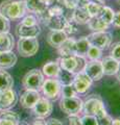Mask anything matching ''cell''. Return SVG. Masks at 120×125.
Wrapping results in <instances>:
<instances>
[{
  "instance_id": "obj_24",
  "label": "cell",
  "mask_w": 120,
  "mask_h": 125,
  "mask_svg": "<svg viewBox=\"0 0 120 125\" xmlns=\"http://www.w3.org/2000/svg\"><path fill=\"white\" fill-rule=\"evenodd\" d=\"M14 85V79L11 75L4 71V69H0V91L11 89Z\"/></svg>"
},
{
  "instance_id": "obj_25",
  "label": "cell",
  "mask_w": 120,
  "mask_h": 125,
  "mask_svg": "<svg viewBox=\"0 0 120 125\" xmlns=\"http://www.w3.org/2000/svg\"><path fill=\"white\" fill-rule=\"evenodd\" d=\"M110 25L104 23L99 17L91 18L90 21L88 22V27L93 31H106L109 28Z\"/></svg>"
},
{
  "instance_id": "obj_48",
  "label": "cell",
  "mask_w": 120,
  "mask_h": 125,
  "mask_svg": "<svg viewBox=\"0 0 120 125\" xmlns=\"http://www.w3.org/2000/svg\"><path fill=\"white\" fill-rule=\"evenodd\" d=\"M17 125H27V124H26V123H24V122H19Z\"/></svg>"
},
{
  "instance_id": "obj_30",
  "label": "cell",
  "mask_w": 120,
  "mask_h": 125,
  "mask_svg": "<svg viewBox=\"0 0 120 125\" xmlns=\"http://www.w3.org/2000/svg\"><path fill=\"white\" fill-rule=\"evenodd\" d=\"M101 55H102L101 49H99L98 47H96V46L90 45V47H89V49L87 51L86 57H88L90 61H98L101 58Z\"/></svg>"
},
{
  "instance_id": "obj_10",
  "label": "cell",
  "mask_w": 120,
  "mask_h": 125,
  "mask_svg": "<svg viewBox=\"0 0 120 125\" xmlns=\"http://www.w3.org/2000/svg\"><path fill=\"white\" fill-rule=\"evenodd\" d=\"M17 102L18 95L13 88L0 91V108L1 109H10L15 106Z\"/></svg>"
},
{
  "instance_id": "obj_44",
  "label": "cell",
  "mask_w": 120,
  "mask_h": 125,
  "mask_svg": "<svg viewBox=\"0 0 120 125\" xmlns=\"http://www.w3.org/2000/svg\"><path fill=\"white\" fill-rule=\"evenodd\" d=\"M56 2H61L62 3V0H47V3H48V5H52V4H55V3Z\"/></svg>"
},
{
  "instance_id": "obj_2",
  "label": "cell",
  "mask_w": 120,
  "mask_h": 125,
  "mask_svg": "<svg viewBox=\"0 0 120 125\" xmlns=\"http://www.w3.org/2000/svg\"><path fill=\"white\" fill-rule=\"evenodd\" d=\"M83 111L85 115H92L96 118L102 117L108 114L102 99L98 95H92L84 101Z\"/></svg>"
},
{
  "instance_id": "obj_45",
  "label": "cell",
  "mask_w": 120,
  "mask_h": 125,
  "mask_svg": "<svg viewBox=\"0 0 120 125\" xmlns=\"http://www.w3.org/2000/svg\"><path fill=\"white\" fill-rule=\"evenodd\" d=\"M112 125H120V117H119V118L114 119L113 122H112Z\"/></svg>"
},
{
  "instance_id": "obj_1",
  "label": "cell",
  "mask_w": 120,
  "mask_h": 125,
  "mask_svg": "<svg viewBox=\"0 0 120 125\" xmlns=\"http://www.w3.org/2000/svg\"><path fill=\"white\" fill-rule=\"evenodd\" d=\"M26 5L24 0H5L0 4V15L9 20H18L26 14Z\"/></svg>"
},
{
  "instance_id": "obj_5",
  "label": "cell",
  "mask_w": 120,
  "mask_h": 125,
  "mask_svg": "<svg viewBox=\"0 0 120 125\" xmlns=\"http://www.w3.org/2000/svg\"><path fill=\"white\" fill-rule=\"evenodd\" d=\"M84 101L77 96L62 97L60 100V108L67 115H76L83 111Z\"/></svg>"
},
{
  "instance_id": "obj_34",
  "label": "cell",
  "mask_w": 120,
  "mask_h": 125,
  "mask_svg": "<svg viewBox=\"0 0 120 125\" xmlns=\"http://www.w3.org/2000/svg\"><path fill=\"white\" fill-rule=\"evenodd\" d=\"M38 18L36 15H26L24 16L23 20L21 21V24L23 25H27V26H32V25H36V24H39L38 22Z\"/></svg>"
},
{
  "instance_id": "obj_9",
  "label": "cell",
  "mask_w": 120,
  "mask_h": 125,
  "mask_svg": "<svg viewBox=\"0 0 120 125\" xmlns=\"http://www.w3.org/2000/svg\"><path fill=\"white\" fill-rule=\"evenodd\" d=\"M92 83L93 81L91 80V78L84 71H82V72L75 73L72 84L77 94H86L88 92V90L91 88Z\"/></svg>"
},
{
  "instance_id": "obj_37",
  "label": "cell",
  "mask_w": 120,
  "mask_h": 125,
  "mask_svg": "<svg viewBox=\"0 0 120 125\" xmlns=\"http://www.w3.org/2000/svg\"><path fill=\"white\" fill-rule=\"evenodd\" d=\"M111 56L120 62V42H116L111 48Z\"/></svg>"
},
{
  "instance_id": "obj_47",
  "label": "cell",
  "mask_w": 120,
  "mask_h": 125,
  "mask_svg": "<svg viewBox=\"0 0 120 125\" xmlns=\"http://www.w3.org/2000/svg\"><path fill=\"white\" fill-rule=\"evenodd\" d=\"M92 1H96V2H99V3H102V2H104L106 0H92Z\"/></svg>"
},
{
  "instance_id": "obj_19",
  "label": "cell",
  "mask_w": 120,
  "mask_h": 125,
  "mask_svg": "<svg viewBox=\"0 0 120 125\" xmlns=\"http://www.w3.org/2000/svg\"><path fill=\"white\" fill-rule=\"evenodd\" d=\"M71 19L74 20L77 24L82 25V24H88L91 17L88 14L86 6H85V7H77V9L73 10V13L71 14Z\"/></svg>"
},
{
  "instance_id": "obj_13",
  "label": "cell",
  "mask_w": 120,
  "mask_h": 125,
  "mask_svg": "<svg viewBox=\"0 0 120 125\" xmlns=\"http://www.w3.org/2000/svg\"><path fill=\"white\" fill-rule=\"evenodd\" d=\"M24 2L26 5V10L36 15L37 17L44 14L49 6L47 0H24Z\"/></svg>"
},
{
  "instance_id": "obj_49",
  "label": "cell",
  "mask_w": 120,
  "mask_h": 125,
  "mask_svg": "<svg viewBox=\"0 0 120 125\" xmlns=\"http://www.w3.org/2000/svg\"><path fill=\"white\" fill-rule=\"evenodd\" d=\"M117 1H118V3H119V4H120V0H117Z\"/></svg>"
},
{
  "instance_id": "obj_32",
  "label": "cell",
  "mask_w": 120,
  "mask_h": 125,
  "mask_svg": "<svg viewBox=\"0 0 120 125\" xmlns=\"http://www.w3.org/2000/svg\"><path fill=\"white\" fill-rule=\"evenodd\" d=\"M77 95L73 84H67V85H62L61 89V96L62 97H74Z\"/></svg>"
},
{
  "instance_id": "obj_26",
  "label": "cell",
  "mask_w": 120,
  "mask_h": 125,
  "mask_svg": "<svg viewBox=\"0 0 120 125\" xmlns=\"http://www.w3.org/2000/svg\"><path fill=\"white\" fill-rule=\"evenodd\" d=\"M74 75H75V73L69 72V71H66V70L61 69L60 71H59L57 76H56V79L60 81V83L62 85L72 84L73 79H74Z\"/></svg>"
},
{
  "instance_id": "obj_21",
  "label": "cell",
  "mask_w": 120,
  "mask_h": 125,
  "mask_svg": "<svg viewBox=\"0 0 120 125\" xmlns=\"http://www.w3.org/2000/svg\"><path fill=\"white\" fill-rule=\"evenodd\" d=\"M15 39L10 32L0 33V51H13Z\"/></svg>"
},
{
  "instance_id": "obj_8",
  "label": "cell",
  "mask_w": 120,
  "mask_h": 125,
  "mask_svg": "<svg viewBox=\"0 0 120 125\" xmlns=\"http://www.w3.org/2000/svg\"><path fill=\"white\" fill-rule=\"evenodd\" d=\"M32 109L38 118L45 119L51 115L53 111V104L51 100L47 99L46 97H40V99L37 101V103L33 105Z\"/></svg>"
},
{
  "instance_id": "obj_43",
  "label": "cell",
  "mask_w": 120,
  "mask_h": 125,
  "mask_svg": "<svg viewBox=\"0 0 120 125\" xmlns=\"http://www.w3.org/2000/svg\"><path fill=\"white\" fill-rule=\"evenodd\" d=\"M32 125H46V122H45L44 119H42V118H37L36 120L33 121V123Z\"/></svg>"
},
{
  "instance_id": "obj_12",
  "label": "cell",
  "mask_w": 120,
  "mask_h": 125,
  "mask_svg": "<svg viewBox=\"0 0 120 125\" xmlns=\"http://www.w3.org/2000/svg\"><path fill=\"white\" fill-rule=\"evenodd\" d=\"M41 33V27L39 24L27 26L19 23L16 27V34L19 38H38Z\"/></svg>"
},
{
  "instance_id": "obj_18",
  "label": "cell",
  "mask_w": 120,
  "mask_h": 125,
  "mask_svg": "<svg viewBox=\"0 0 120 125\" xmlns=\"http://www.w3.org/2000/svg\"><path fill=\"white\" fill-rule=\"evenodd\" d=\"M57 52H59L61 56L75 54V40L72 38H67L57 48Z\"/></svg>"
},
{
  "instance_id": "obj_6",
  "label": "cell",
  "mask_w": 120,
  "mask_h": 125,
  "mask_svg": "<svg viewBox=\"0 0 120 125\" xmlns=\"http://www.w3.org/2000/svg\"><path fill=\"white\" fill-rule=\"evenodd\" d=\"M89 43L92 46H96L99 49H108L112 44L113 36L109 31H93L87 37Z\"/></svg>"
},
{
  "instance_id": "obj_33",
  "label": "cell",
  "mask_w": 120,
  "mask_h": 125,
  "mask_svg": "<svg viewBox=\"0 0 120 125\" xmlns=\"http://www.w3.org/2000/svg\"><path fill=\"white\" fill-rule=\"evenodd\" d=\"M76 69H75V72L74 73H77V72H82L84 71L85 67L87 65V58L86 56H83V55H76Z\"/></svg>"
},
{
  "instance_id": "obj_35",
  "label": "cell",
  "mask_w": 120,
  "mask_h": 125,
  "mask_svg": "<svg viewBox=\"0 0 120 125\" xmlns=\"http://www.w3.org/2000/svg\"><path fill=\"white\" fill-rule=\"evenodd\" d=\"M10 29H11L10 20L9 19H6L4 16L0 15V33L9 32Z\"/></svg>"
},
{
  "instance_id": "obj_28",
  "label": "cell",
  "mask_w": 120,
  "mask_h": 125,
  "mask_svg": "<svg viewBox=\"0 0 120 125\" xmlns=\"http://www.w3.org/2000/svg\"><path fill=\"white\" fill-rule=\"evenodd\" d=\"M114 14H115V11L113 10V9H111L110 6H104L103 5L101 13H100V15L98 16V17L101 19L104 23H107L108 25H111L112 22H113Z\"/></svg>"
},
{
  "instance_id": "obj_7",
  "label": "cell",
  "mask_w": 120,
  "mask_h": 125,
  "mask_svg": "<svg viewBox=\"0 0 120 125\" xmlns=\"http://www.w3.org/2000/svg\"><path fill=\"white\" fill-rule=\"evenodd\" d=\"M61 89L62 84L56 78H48V79H44L43 84L41 87L42 93H43L44 97H46L49 100H57L61 96Z\"/></svg>"
},
{
  "instance_id": "obj_20",
  "label": "cell",
  "mask_w": 120,
  "mask_h": 125,
  "mask_svg": "<svg viewBox=\"0 0 120 125\" xmlns=\"http://www.w3.org/2000/svg\"><path fill=\"white\" fill-rule=\"evenodd\" d=\"M60 64L61 69L66 70L69 72H75L76 69V56L75 54L73 55H67V56H61L60 60L57 61Z\"/></svg>"
},
{
  "instance_id": "obj_41",
  "label": "cell",
  "mask_w": 120,
  "mask_h": 125,
  "mask_svg": "<svg viewBox=\"0 0 120 125\" xmlns=\"http://www.w3.org/2000/svg\"><path fill=\"white\" fill-rule=\"evenodd\" d=\"M45 122H46V125H64V123L61 120L55 119V118H50L47 121H45Z\"/></svg>"
},
{
  "instance_id": "obj_14",
  "label": "cell",
  "mask_w": 120,
  "mask_h": 125,
  "mask_svg": "<svg viewBox=\"0 0 120 125\" xmlns=\"http://www.w3.org/2000/svg\"><path fill=\"white\" fill-rule=\"evenodd\" d=\"M40 93L39 91H34V90H26L21 95L20 102L22 107L30 109L33 107V105L37 103V101L40 99Z\"/></svg>"
},
{
  "instance_id": "obj_11",
  "label": "cell",
  "mask_w": 120,
  "mask_h": 125,
  "mask_svg": "<svg viewBox=\"0 0 120 125\" xmlns=\"http://www.w3.org/2000/svg\"><path fill=\"white\" fill-rule=\"evenodd\" d=\"M84 72L91 78L92 81H99L103 77V70L101 66V61H90L87 62Z\"/></svg>"
},
{
  "instance_id": "obj_23",
  "label": "cell",
  "mask_w": 120,
  "mask_h": 125,
  "mask_svg": "<svg viewBox=\"0 0 120 125\" xmlns=\"http://www.w3.org/2000/svg\"><path fill=\"white\" fill-rule=\"evenodd\" d=\"M89 47H90V43H89L87 37H82L78 40H75V54L86 56Z\"/></svg>"
},
{
  "instance_id": "obj_3",
  "label": "cell",
  "mask_w": 120,
  "mask_h": 125,
  "mask_svg": "<svg viewBox=\"0 0 120 125\" xmlns=\"http://www.w3.org/2000/svg\"><path fill=\"white\" fill-rule=\"evenodd\" d=\"M44 81V75L39 69H32L24 75L22 84L26 90L40 91Z\"/></svg>"
},
{
  "instance_id": "obj_31",
  "label": "cell",
  "mask_w": 120,
  "mask_h": 125,
  "mask_svg": "<svg viewBox=\"0 0 120 125\" xmlns=\"http://www.w3.org/2000/svg\"><path fill=\"white\" fill-rule=\"evenodd\" d=\"M0 118H4L7 120H11L15 122L16 124H18L20 122V116H19L18 113L13 112L11 109H2L1 114H0Z\"/></svg>"
},
{
  "instance_id": "obj_15",
  "label": "cell",
  "mask_w": 120,
  "mask_h": 125,
  "mask_svg": "<svg viewBox=\"0 0 120 125\" xmlns=\"http://www.w3.org/2000/svg\"><path fill=\"white\" fill-rule=\"evenodd\" d=\"M119 62H118L117 60H115V58L112 57L111 55L103 57L101 60L103 75H108V76L116 75V73H117V71H118Z\"/></svg>"
},
{
  "instance_id": "obj_50",
  "label": "cell",
  "mask_w": 120,
  "mask_h": 125,
  "mask_svg": "<svg viewBox=\"0 0 120 125\" xmlns=\"http://www.w3.org/2000/svg\"><path fill=\"white\" fill-rule=\"evenodd\" d=\"M1 111H2V109H1V108H0V114H1Z\"/></svg>"
},
{
  "instance_id": "obj_39",
  "label": "cell",
  "mask_w": 120,
  "mask_h": 125,
  "mask_svg": "<svg viewBox=\"0 0 120 125\" xmlns=\"http://www.w3.org/2000/svg\"><path fill=\"white\" fill-rule=\"evenodd\" d=\"M97 119V122L98 125H112V122H113V118L109 115H104L102 117H99V118H96Z\"/></svg>"
},
{
  "instance_id": "obj_17",
  "label": "cell",
  "mask_w": 120,
  "mask_h": 125,
  "mask_svg": "<svg viewBox=\"0 0 120 125\" xmlns=\"http://www.w3.org/2000/svg\"><path fill=\"white\" fill-rule=\"evenodd\" d=\"M17 55L13 51H0V69H10L16 65Z\"/></svg>"
},
{
  "instance_id": "obj_22",
  "label": "cell",
  "mask_w": 120,
  "mask_h": 125,
  "mask_svg": "<svg viewBox=\"0 0 120 125\" xmlns=\"http://www.w3.org/2000/svg\"><path fill=\"white\" fill-rule=\"evenodd\" d=\"M61 70L59 62H48L42 68L43 75L48 78H56L59 71Z\"/></svg>"
},
{
  "instance_id": "obj_42",
  "label": "cell",
  "mask_w": 120,
  "mask_h": 125,
  "mask_svg": "<svg viewBox=\"0 0 120 125\" xmlns=\"http://www.w3.org/2000/svg\"><path fill=\"white\" fill-rule=\"evenodd\" d=\"M0 125H17L15 122L11 120H7V119H4V118H0Z\"/></svg>"
},
{
  "instance_id": "obj_40",
  "label": "cell",
  "mask_w": 120,
  "mask_h": 125,
  "mask_svg": "<svg viewBox=\"0 0 120 125\" xmlns=\"http://www.w3.org/2000/svg\"><path fill=\"white\" fill-rule=\"evenodd\" d=\"M112 24H113L114 27H116V28H120V10L116 11L114 14V18H113Z\"/></svg>"
},
{
  "instance_id": "obj_36",
  "label": "cell",
  "mask_w": 120,
  "mask_h": 125,
  "mask_svg": "<svg viewBox=\"0 0 120 125\" xmlns=\"http://www.w3.org/2000/svg\"><path fill=\"white\" fill-rule=\"evenodd\" d=\"M82 125H98V122L95 116L84 115L82 117Z\"/></svg>"
},
{
  "instance_id": "obj_16",
  "label": "cell",
  "mask_w": 120,
  "mask_h": 125,
  "mask_svg": "<svg viewBox=\"0 0 120 125\" xmlns=\"http://www.w3.org/2000/svg\"><path fill=\"white\" fill-rule=\"evenodd\" d=\"M67 38H68V36L63 30H50L49 33L47 34L46 41H47V43L51 47L57 49L61 46L62 43H63Z\"/></svg>"
},
{
  "instance_id": "obj_27",
  "label": "cell",
  "mask_w": 120,
  "mask_h": 125,
  "mask_svg": "<svg viewBox=\"0 0 120 125\" xmlns=\"http://www.w3.org/2000/svg\"><path fill=\"white\" fill-rule=\"evenodd\" d=\"M102 7H103L102 3L90 0L86 5V10L88 11V14L90 15V17L94 18V17H98L100 15V13H101V10H102Z\"/></svg>"
},
{
  "instance_id": "obj_4",
  "label": "cell",
  "mask_w": 120,
  "mask_h": 125,
  "mask_svg": "<svg viewBox=\"0 0 120 125\" xmlns=\"http://www.w3.org/2000/svg\"><path fill=\"white\" fill-rule=\"evenodd\" d=\"M17 49L21 56H33L39 50V41L37 38H20L17 42Z\"/></svg>"
},
{
  "instance_id": "obj_29",
  "label": "cell",
  "mask_w": 120,
  "mask_h": 125,
  "mask_svg": "<svg viewBox=\"0 0 120 125\" xmlns=\"http://www.w3.org/2000/svg\"><path fill=\"white\" fill-rule=\"evenodd\" d=\"M63 31L67 36L75 34L78 31V24L74 20H72V19H67V21L65 23V26L63 28Z\"/></svg>"
},
{
  "instance_id": "obj_38",
  "label": "cell",
  "mask_w": 120,
  "mask_h": 125,
  "mask_svg": "<svg viewBox=\"0 0 120 125\" xmlns=\"http://www.w3.org/2000/svg\"><path fill=\"white\" fill-rule=\"evenodd\" d=\"M68 125H82V118L76 115H68Z\"/></svg>"
},
{
  "instance_id": "obj_46",
  "label": "cell",
  "mask_w": 120,
  "mask_h": 125,
  "mask_svg": "<svg viewBox=\"0 0 120 125\" xmlns=\"http://www.w3.org/2000/svg\"><path fill=\"white\" fill-rule=\"evenodd\" d=\"M116 75H117V79L120 81V62H119V67H118V71L116 73Z\"/></svg>"
}]
</instances>
